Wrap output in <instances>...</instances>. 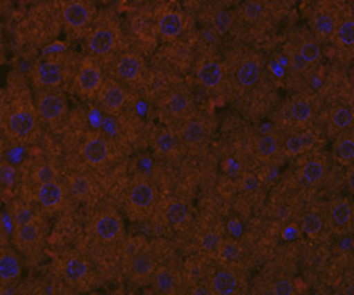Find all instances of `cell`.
I'll list each match as a JSON object with an SVG mask.
<instances>
[{
    "label": "cell",
    "mask_w": 354,
    "mask_h": 295,
    "mask_svg": "<svg viewBox=\"0 0 354 295\" xmlns=\"http://www.w3.org/2000/svg\"><path fill=\"white\" fill-rule=\"evenodd\" d=\"M36 110L47 123H57L66 115L68 100L58 89H39Z\"/></svg>",
    "instance_id": "6da1fadb"
},
{
    "label": "cell",
    "mask_w": 354,
    "mask_h": 295,
    "mask_svg": "<svg viewBox=\"0 0 354 295\" xmlns=\"http://www.w3.org/2000/svg\"><path fill=\"white\" fill-rule=\"evenodd\" d=\"M92 233L102 242H115L124 233V223L115 210H102L92 220Z\"/></svg>",
    "instance_id": "7a4b0ae2"
},
{
    "label": "cell",
    "mask_w": 354,
    "mask_h": 295,
    "mask_svg": "<svg viewBox=\"0 0 354 295\" xmlns=\"http://www.w3.org/2000/svg\"><path fill=\"white\" fill-rule=\"evenodd\" d=\"M234 76L237 84L242 89H252L261 81L263 76V63L261 58L253 53H247L237 62L234 68Z\"/></svg>",
    "instance_id": "3957f363"
},
{
    "label": "cell",
    "mask_w": 354,
    "mask_h": 295,
    "mask_svg": "<svg viewBox=\"0 0 354 295\" xmlns=\"http://www.w3.org/2000/svg\"><path fill=\"white\" fill-rule=\"evenodd\" d=\"M118 46V29L115 24L105 23L93 29L87 41V48L92 55L106 57L115 51Z\"/></svg>",
    "instance_id": "277c9868"
},
{
    "label": "cell",
    "mask_w": 354,
    "mask_h": 295,
    "mask_svg": "<svg viewBox=\"0 0 354 295\" xmlns=\"http://www.w3.org/2000/svg\"><path fill=\"white\" fill-rule=\"evenodd\" d=\"M65 66L58 60L41 62L34 71V81L39 89H58L65 82Z\"/></svg>",
    "instance_id": "5b68a950"
},
{
    "label": "cell",
    "mask_w": 354,
    "mask_h": 295,
    "mask_svg": "<svg viewBox=\"0 0 354 295\" xmlns=\"http://www.w3.org/2000/svg\"><path fill=\"white\" fill-rule=\"evenodd\" d=\"M62 18L68 29L80 31L91 21L92 7L87 0H66L62 8Z\"/></svg>",
    "instance_id": "8992f818"
},
{
    "label": "cell",
    "mask_w": 354,
    "mask_h": 295,
    "mask_svg": "<svg viewBox=\"0 0 354 295\" xmlns=\"http://www.w3.org/2000/svg\"><path fill=\"white\" fill-rule=\"evenodd\" d=\"M36 113L31 108L19 107L13 110L7 118V127L8 132L17 139H26L36 129Z\"/></svg>",
    "instance_id": "52a82bcc"
},
{
    "label": "cell",
    "mask_w": 354,
    "mask_h": 295,
    "mask_svg": "<svg viewBox=\"0 0 354 295\" xmlns=\"http://www.w3.org/2000/svg\"><path fill=\"white\" fill-rule=\"evenodd\" d=\"M156 199V189L153 183L147 178H137L132 183V188L129 190V205L134 211L144 213L149 211L155 204Z\"/></svg>",
    "instance_id": "ba28073f"
},
{
    "label": "cell",
    "mask_w": 354,
    "mask_h": 295,
    "mask_svg": "<svg viewBox=\"0 0 354 295\" xmlns=\"http://www.w3.org/2000/svg\"><path fill=\"white\" fill-rule=\"evenodd\" d=\"M97 97L103 110L108 113H116L124 107L127 94L120 82L115 80H106L102 82L100 89L97 92Z\"/></svg>",
    "instance_id": "9c48e42d"
},
{
    "label": "cell",
    "mask_w": 354,
    "mask_h": 295,
    "mask_svg": "<svg viewBox=\"0 0 354 295\" xmlns=\"http://www.w3.org/2000/svg\"><path fill=\"white\" fill-rule=\"evenodd\" d=\"M163 110L174 120H187L194 110V100L192 96L185 89L171 91L165 98Z\"/></svg>",
    "instance_id": "30bf717a"
},
{
    "label": "cell",
    "mask_w": 354,
    "mask_h": 295,
    "mask_svg": "<svg viewBox=\"0 0 354 295\" xmlns=\"http://www.w3.org/2000/svg\"><path fill=\"white\" fill-rule=\"evenodd\" d=\"M102 82H103L102 71L93 62H86L84 65L80 68V71H77L76 87L81 96L84 97L95 96L98 89H100Z\"/></svg>",
    "instance_id": "8fae6325"
},
{
    "label": "cell",
    "mask_w": 354,
    "mask_h": 295,
    "mask_svg": "<svg viewBox=\"0 0 354 295\" xmlns=\"http://www.w3.org/2000/svg\"><path fill=\"white\" fill-rule=\"evenodd\" d=\"M180 141L182 144L190 147V149L203 147L208 141V129H206L205 121L192 116L184 120V125L180 127Z\"/></svg>",
    "instance_id": "7c38bea8"
},
{
    "label": "cell",
    "mask_w": 354,
    "mask_h": 295,
    "mask_svg": "<svg viewBox=\"0 0 354 295\" xmlns=\"http://www.w3.org/2000/svg\"><path fill=\"white\" fill-rule=\"evenodd\" d=\"M144 73V60L137 53H124L118 58L115 65V75L122 82H134L140 80Z\"/></svg>",
    "instance_id": "4fadbf2b"
},
{
    "label": "cell",
    "mask_w": 354,
    "mask_h": 295,
    "mask_svg": "<svg viewBox=\"0 0 354 295\" xmlns=\"http://www.w3.org/2000/svg\"><path fill=\"white\" fill-rule=\"evenodd\" d=\"M37 200L44 210L55 211L60 208L63 200H65V189L57 179L47 181V183L39 184Z\"/></svg>",
    "instance_id": "5bb4252c"
},
{
    "label": "cell",
    "mask_w": 354,
    "mask_h": 295,
    "mask_svg": "<svg viewBox=\"0 0 354 295\" xmlns=\"http://www.w3.org/2000/svg\"><path fill=\"white\" fill-rule=\"evenodd\" d=\"M224 66L218 60H205L196 70V80L205 89H218L224 81Z\"/></svg>",
    "instance_id": "9a60e30c"
},
{
    "label": "cell",
    "mask_w": 354,
    "mask_h": 295,
    "mask_svg": "<svg viewBox=\"0 0 354 295\" xmlns=\"http://www.w3.org/2000/svg\"><path fill=\"white\" fill-rule=\"evenodd\" d=\"M21 274V262L13 249H0V284L8 286Z\"/></svg>",
    "instance_id": "2e32d148"
},
{
    "label": "cell",
    "mask_w": 354,
    "mask_h": 295,
    "mask_svg": "<svg viewBox=\"0 0 354 295\" xmlns=\"http://www.w3.org/2000/svg\"><path fill=\"white\" fill-rule=\"evenodd\" d=\"M82 157L88 165L92 166H100L105 163L110 157V145L105 137L95 136L86 141V144L82 145Z\"/></svg>",
    "instance_id": "e0dca14e"
},
{
    "label": "cell",
    "mask_w": 354,
    "mask_h": 295,
    "mask_svg": "<svg viewBox=\"0 0 354 295\" xmlns=\"http://www.w3.org/2000/svg\"><path fill=\"white\" fill-rule=\"evenodd\" d=\"M338 18L337 15L330 12V10H317L313 17V29L314 36H316L319 41H328V39L333 37V33H335Z\"/></svg>",
    "instance_id": "ac0fdd59"
},
{
    "label": "cell",
    "mask_w": 354,
    "mask_h": 295,
    "mask_svg": "<svg viewBox=\"0 0 354 295\" xmlns=\"http://www.w3.org/2000/svg\"><path fill=\"white\" fill-rule=\"evenodd\" d=\"M156 262L149 252H139L129 260V274L136 281H147L153 276Z\"/></svg>",
    "instance_id": "d6986e66"
},
{
    "label": "cell",
    "mask_w": 354,
    "mask_h": 295,
    "mask_svg": "<svg viewBox=\"0 0 354 295\" xmlns=\"http://www.w3.org/2000/svg\"><path fill=\"white\" fill-rule=\"evenodd\" d=\"M299 53V57L303 58V62L306 63L308 66H313L319 63L322 57L321 44H319V39L313 34H301L297 39V46H293Z\"/></svg>",
    "instance_id": "ffe728a7"
},
{
    "label": "cell",
    "mask_w": 354,
    "mask_h": 295,
    "mask_svg": "<svg viewBox=\"0 0 354 295\" xmlns=\"http://www.w3.org/2000/svg\"><path fill=\"white\" fill-rule=\"evenodd\" d=\"M209 289L211 292L218 295L235 294L239 289V276L232 271V269H219V271L211 278Z\"/></svg>",
    "instance_id": "44dd1931"
},
{
    "label": "cell",
    "mask_w": 354,
    "mask_h": 295,
    "mask_svg": "<svg viewBox=\"0 0 354 295\" xmlns=\"http://www.w3.org/2000/svg\"><path fill=\"white\" fill-rule=\"evenodd\" d=\"M185 19L177 12H166L158 18V33L165 39H176L184 33Z\"/></svg>",
    "instance_id": "7402d4cb"
},
{
    "label": "cell",
    "mask_w": 354,
    "mask_h": 295,
    "mask_svg": "<svg viewBox=\"0 0 354 295\" xmlns=\"http://www.w3.org/2000/svg\"><path fill=\"white\" fill-rule=\"evenodd\" d=\"M41 224H39V221L36 220H31L23 224H17V229H15V239H17V244L19 247L23 249L36 245L39 240H41Z\"/></svg>",
    "instance_id": "603a6c76"
},
{
    "label": "cell",
    "mask_w": 354,
    "mask_h": 295,
    "mask_svg": "<svg viewBox=\"0 0 354 295\" xmlns=\"http://www.w3.org/2000/svg\"><path fill=\"white\" fill-rule=\"evenodd\" d=\"M328 218L335 228H343L353 220V205L348 199L335 200L328 208Z\"/></svg>",
    "instance_id": "cb8c5ba5"
},
{
    "label": "cell",
    "mask_w": 354,
    "mask_h": 295,
    "mask_svg": "<svg viewBox=\"0 0 354 295\" xmlns=\"http://www.w3.org/2000/svg\"><path fill=\"white\" fill-rule=\"evenodd\" d=\"M88 267L86 260L81 257H71L68 258L65 265H63V278L70 284H77L87 276Z\"/></svg>",
    "instance_id": "d4e9b609"
},
{
    "label": "cell",
    "mask_w": 354,
    "mask_h": 295,
    "mask_svg": "<svg viewBox=\"0 0 354 295\" xmlns=\"http://www.w3.org/2000/svg\"><path fill=\"white\" fill-rule=\"evenodd\" d=\"M153 287L158 294H173L177 286V276L171 268H156L153 273Z\"/></svg>",
    "instance_id": "484cf974"
},
{
    "label": "cell",
    "mask_w": 354,
    "mask_h": 295,
    "mask_svg": "<svg viewBox=\"0 0 354 295\" xmlns=\"http://www.w3.org/2000/svg\"><path fill=\"white\" fill-rule=\"evenodd\" d=\"M314 142H316V137L309 134V132H304V134H292L285 139V152L288 155H299L304 150L311 149Z\"/></svg>",
    "instance_id": "4316f807"
},
{
    "label": "cell",
    "mask_w": 354,
    "mask_h": 295,
    "mask_svg": "<svg viewBox=\"0 0 354 295\" xmlns=\"http://www.w3.org/2000/svg\"><path fill=\"white\" fill-rule=\"evenodd\" d=\"M327 173V166L322 160H311L303 165L301 178L306 184H317L324 179Z\"/></svg>",
    "instance_id": "83f0119b"
},
{
    "label": "cell",
    "mask_w": 354,
    "mask_h": 295,
    "mask_svg": "<svg viewBox=\"0 0 354 295\" xmlns=\"http://www.w3.org/2000/svg\"><path fill=\"white\" fill-rule=\"evenodd\" d=\"M280 150V142L277 136L264 134L257 142V154L261 160H272Z\"/></svg>",
    "instance_id": "f1b7e54d"
},
{
    "label": "cell",
    "mask_w": 354,
    "mask_h": 295,
    "mask_svg": "<svg viewBox=\"0 0 354 295\" xmlns=\"http://www.w3.org/2000/svg\"><path fill=\"white\" fill-rule=\"evenodd\" d=\"M333 36L337 37V41H338V44H340V46L346 47V48H353V46H354V21H353V18L346 17V18H343L342 21L338 19Z\"/></svg>",
    "instance_id": "f546056e"
},
{
    "label": "cell",
    "mask_w": 354,
    "mask_h": 295,
    "mask_svg": "<svg viewBox=\"0 0 354 295\" xmlns=\"http://www.w3.org/2000/svg\"><path fill=\"white\" fill-rule=\"evenodd\" d=\"M165 216L169 224L179 226L182 223H185L187 218H189V206H187L185 202L182 200H171L168 206H166Z\"/></svg>",
    "instance_id": "4dcf8cb0"
},
{
    "label": "cell",
    "mask_w": 354,
    "mask_h": 295,
    "mask_svg": "<svg viewBox=\"0 0 354 295\" xmlns=\"http://www.w3.org/2000/svg\"><path fill=\"white\" fill-rule=\"evenodd\" d=\"M335 155L342 163H351L354 160V137L351 132H345L338 137L335 142Z\"/></svg>",
    "instance_id": "1f68e13d"
},
{
    "label": "cell",
    "mask_w": 354,
    "mask_h": 295,
    "mask_svg": "<svg viewBox=\"0 0 354 295\" xmlns=\"http://www.w3.org/2000/svg\"><path fill=\"white\" fill-rule=\"evenodd\" d=\"M313 105L306 98H295L288 107V115L297 123H308L313 118Z\"/></svg>",
    "instance_id": "d6a6232c"
},
{
    "label": "cell",
    "mask_w": 354,
    "mask_h": 295,
    "mask_svg": "<svg viewBox=\"0 0 354 295\" xmlns=\"http://www.w3.org/2000/svg\"><path fill=\"white\" fill-rule=\"evenodd\" d=\"M209 21H211V26L214 28V31L219 33V34L229 33L230 28L234 26L232 13H230L229 10L221 8V7H218V10H216V12L211 13Z\"/></svg>",
    "instance_id": "836d02e7"
},
{
    "label": "cell",
    "mask_w": 354,
    "mask_h": 295,
    "mask_svg": "<svg viewBox=\"0 0 354 295\" xmlns=\"http://www.w3.org/2000/svg\"><path fill=\"white\" fill-rule=\"evenodd\" d=\"M330 123L338 131H348L350 127H353L354 113L350 107H337L335 110L332 111Z\"/></svg>",
    "instance_id": "e575fe53"
},
{
    "label": "cell",
    "mask_w": 354,
    "mask_h": 295,
    "mask_svg": "<svg viewBox=\"0 0 354 295\" xmlns=\"http://www.w3.org/2000/svg\"><path fill=\"white\" fill-rule=\"evenodd\" d=\"M155 147H156V150L163 155L174 154L177 149L176 136L168 129L158 131V134H156V137H155Z\"/></svg>",
    "instance_id": "d590c367"
},
{
    "label": "cell",
    "mask_w": 354,
    "mask_h": 295,
    "mask_svg": "<svg viewBox=\"0 0 354 295\" xmlns=\"http://www.w3.org/2000/svg\"><path fill=\"white\" fill-rule=\"evenodd\" d=\"M68 189H70V193L75 197H77V199H86L92 190V183L87 176L76 175L73 176L70 183H68Z\"/></svg>",
    "instance_id": "8d00e7d4"
},
{
    "label": "cell",
    "mask_w": 354,
    "mask_h": 295,
    "mask_svg": "<svg viewBox=\"0 0 354 295\" xmlns=\"http://www.w3.org/2000/svg\"><path fill=\"white\" fill-rule=\"evenodd\" d=\"M243 18L250 23H258L259 19H263L266 13V5L261 0H248L242 8Z\"/></svg>",
    "instance_id": "74e56055"
},
{
    "label": "cell",
    "mask_w": 354,
    "mask_h": 295,
    "mask_svg": "<svg viewBox=\"0 0 354 295\" xmlns=\"http://www.w3.org/2000/svg\"><path fill=\"white\" fill-rule=\"evenodd\" d=\"M303 231L306 233L308 235H316L322 231L324 228V220L322 216L319 213H314V211H309L303 216Z\"/></svg>",
    "instance_id": "f35d334b"
},
{
    "label": "cell",
    "mask_w": 354,
    "mask_h": 295,
    "mask_svg": "<svg viewBox=\"0 0 354 295\" xmlns=\"http://www.w3.org/2000/svg\"><path fill=\"white\" fill-rule=\"evenodd\" d=\"M269 292L274 295H293L297 294V287L295 284L287 278L275 279V281L269 286Z\"/></svg>",
    "instance_id": "ab89813d"
},
{
    "label": "cell",
    "mask_w": 354,
    "mask_h": 295,
    "mask_svg": "<svg viewBox=\"0 0 354 295\" xmlns=\"http://www.w3.org/2000/svg\"><path fill=\"white\" fill-rule=\"evenodd\" d=\"M218 250L219 253L223 255V258L229 260V262H232V260H235L240 255L237 244L232 242V240H221Z\"/></svg>",
    "instance_id": "60d3db41"
},
{
    "label": "cell",
    "mask_w": 354,
    "mask_h": 295,
    "mask_svg": "<svg viewBox=\"0 0 354 295\" xmlns=\"http://www.w3.org/2000/svg\"><path fill=\"white\" fill-rule=\"evenodd\" d=\"M36 179L39 181V184H42V183H47V181L55 179V175H53V170L50 166L44 165V166H39V170L36 171Z\"/></svg>",
    "instance_id": "b9f144b4"
},
{
    "label": "cell",
    "mask_w": 354,
    "mask_h": 295,
    "mask_svg": "<svg viewBox=\"0 0 354 295\" xmlns=\"http://www.w3.org/2000/svg\"><path fill=\"white\" fill-rule=\"evenodd\" d=\"M31 220H34L32 211L26 208V206H23V208H19L17 213H15V221H17V224L28 223V221H31Z\"/></svg>",
    "instance_id": "7bdbcfd3"
},
{
    "label": "cell",
    "mask_w": 354,
    "mask_h": 295,
    "mask_svg": "<svg viewBox=\"0 0 354 295\" xmlns=\"http://www.w3.org/2000/svg\"><path fill=\"white\" fill-rule=\"evenodd\" d=\"M219 242H221V238H219V235L213 234V233L206 234L203 238V247L208 249V250H218Z\"/></svg>",
    "instance_id": "ee69618b"
},
{
    "label": "cell",
    "mask_w": 354,
    "mask_h": 295,
    "mask_svg": "<svg viewBox=\"0 0 354 295\" xmlns=\"http://www.w3.org/2000/svg\"><path fill=\"white\" fill-rule=\"evenodd\" d=\"M209 292H211L209 286H198V287H195V291H194V294H209Z\"/></svg>",
    "instance_id": "f6af8a7d"
},
{
    "label": "cell",
    "mask_w": 354,
    "mask_h": 295,
    "mask_svg": "<svg viewBox=\"0 0 354 295\" xmlns=\"http://www.w3.org/2000/svg\"><path fill=\"white\" fill-rule=\"evenodd\" d=\"M211 3H214L216 7H224V5L229 3V0H209Z\"/></svg>",
    "instance_id": "bcb514c9"
},
{
    "label": "cell",
    "mask_w": 354,
    "mask_h": 295,
    "mask_svg": "<svg viewBox=\"0 0 354 295\" xmlns=\"http://www.w3.org/2000/svg\"><path fill=\"white\" fill-rule=\"evenodd\" d=\"M7 3H8V0H0V8L5 7V5H7Z\"/></svg>",
    "instance_id": "7dc6e473"
},
{
    "label": "cell",
    "mask_w": 354,
    "mask_h": 295,
    "mask_svg": "<svg viewBox=\"0 0 354 295\" xmlns=\"http://www.w3.org/2000/svg\"><path fill=\"white\" fill-rule=\"evenodd\" d=\"M2 161H3V154H2V149H0V165H2Z\"/></svg>",
    "instance_id": "c3c4849f"
}]
</instances>
